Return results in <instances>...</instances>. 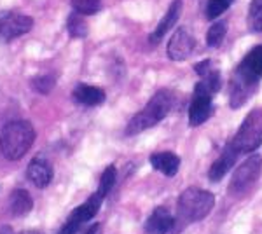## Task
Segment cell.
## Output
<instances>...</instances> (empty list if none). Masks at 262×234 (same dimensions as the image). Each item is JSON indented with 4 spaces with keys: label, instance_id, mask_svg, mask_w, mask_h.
I'll list each match as a JSON object with an SVG mask.
<instances>
[{
    "label": "cell",
    "instance_id": "21",
    "mask_svg": "<svg viewBox=\"0 0 262 234\" xmlns=\"http://www.w3.org/2000/svg\"><path fill=\"white\" fill-rule=\"evenodd\" d=\"M116 178H117V169H116V166L111 164L108 168H105V172L101 173V178H100V185H98V193L101 198H107L108 193L112 190V187L114 184H116Z\"/></svg>",
    "mask_w": 262,
    "mask_h": 234
},
{
    "label": "cell",
    "instance_id": "2",
    "mask_svg": "<svg viewBox=\"0 0 262 234\" xmlns=\"http://www.w3.org/2000/svg\"><path fill=\"white\" fill-rule=\"evenodd\" d=\"M215 206V196L206 189L200 187H187L177 201L175 231H182L185 225L196 224L212 214Z\"/></svg>",
    "mask_w": 262,
    "mask_h": 234
},
{
    "label": "cell",
    "instance_id": "18",
    "mask_svg": "<svg viewBox=\"0 0 262 234\" xmlns=\"http://www.w3.org/2000/svg\"><path fill=\"white\" fill-rule=\"evenodd\" d=\"M67 30H69L70 37L74 39H86L88 33H90V28H88V23L81 18L79 12H72L67 19Z\"/></svg>",
    "mask_w": 262,
    "mask_h": 234
},
{
    "label": "cell",
    "instance_id": "6",
    "mask_svg": "<svg viewBox=\"0 0 262 234\" xmlns=\"http://www.w3.org/2000/svg\"><path fill=\"white\" fill-rule=\"evenodd\" d=\"M262 173V156L253 154L248 159H245L232 173V178L229 182V194L238 198L243 196L247 190H250L255 182L259 180Z\"/></svg>",
    "mask_w": 262,
    "mask_h": 234
},
{
    "label": "cell",
    "instance_id": "11",
    "mask_svg": "<svg viewBox=\"0 0 262 234\" xmlns=\"http://www.w3.org/2000/svg\"><path fill=\"white\" fill-rule=\"evenodd\" d=\"M175 231V217H173L168 208L158 206L145 222L147 234H170Z\"/></svg>",
    "mask_w": 262,
    "mask_h": 234
},
{
    "label": "cell",
    "instance_id": "25",
    "mask_svg": "<svg viewBox=\"0 0 262 234\" xmlns=\"http://www.w3.org/2000/svg\"><path fill=\"white\" fill-rule=\"evenodd\" d=\"M86 234H101V224L91 225V227L88 229V232H86Z\"/></svg>",
    "mask_w": 262,
    "mask_h": 234
},
{
    "label": "cell",
    "instance_id": "10",
    "mask_svg": "<svg viewBox=\"0 0 262 234\" xmlns=\"http://www.w3.org/2000/svg\"><path fill=\"white\" fill-rule=\"evenodd\" d=\"M194 48H196V39L189 32V28L179 27V30H175V33L168 40L166 53L168 58L173 61H184L194 53Z\"/></svg>",
    "mask_w": 262,
    "mask_h": 234
},
{
    "label": "cell",
    "instance_id": "7",
    "mask_svg": "<svg viewBox=\"0 0 262 234\" xmlns=\"http://www.w3.org/2000/svg\"><path fill=\"white\" fill-rule=\"evenodd\" d=\"M213 110V93L210 89H206L205 84L201 80H198L194 86V95L189 105V126L196 127L201 126L203 122H206L212 116Z\"/></svg>",
    "mask_w": 262,
    "mask_h": 234
},
{
    "label": "cell",
    "instance_id": "17",
    "mask_svg": "<svg viewBox=\"0 0 262 234\" xmlns=\"http://www.w3.org/2000/svg\"><path fill=\"white\" fill-rule=\"evenodd\" d=\"M33 201L32 196L28 194V190L25 189H16L14 193L11 194V211L14 215H27L28 211L32 210Z\"/></svg>",
    "mask_w": 262,
    "mask_h": 234
},
{
    "label": "cell",
    "instance_id": "23",
    "mask_svg": "<svg viewBox=\"0 0 262 234\" xmlns=\"http://www.w3.org/2000/svg\"><path fill=\"white\" fill-rule=\"evenodd\" d=\"M72 7L81 16H91L100 11L101 0H72Z\"/></svg>",
    "mask_w": 262,
    "mask_h": 234
},
{
    "label": "cell",
    "instance_id": "1",
    "mask_svg": "<svg viewBox=\"0 0 262 234\" xmlns=\"http://www.w3.org/2000/svg\"><path fill=\"white\" fill-rule=\"evenodd\" d=\"M262 80V44L248 51L229 80V105L239 109L250 100Z\"/></svg>",
    "mask_w": 262,
    "mask_h": 234
},
{
    "label": "cell",
    "instance_id": "8",
    "mask_svg": "<svg viewBox=\"0 0 262 234\" xmlns=\"http://www.w3.org/2000/svg\"><path fill=\"white\" fill-rule=\"evenodd\" d=\"M33 27V19L27 14H19L16 11L0 12V40L11 42L18 37L28 33Z\"/></svg>",
    "mask_w": 262,
    "mask_h": 234
},
{
    "label": "cell",
    "instance_id": "19",
    "mask_svg": "<svg viewBox=\"0 0 262 234\" xmlns=\"http://www.w3.org/2000/svg\"><path fill=\"white\" fill-rule=\"evenodd\" d=\"M248 30L253 33H262V0H252L247 14Z\"/></svg>",
    "mask_w": 262,
    "mask_h": 234
},
{
    "label": "cell",
    "instance_id": "5",
    "mask_svg": "<svg viewBox=\"0 0 262 234\" xmlns=\"http://www.w3.org/2000/svg\"><path fill=\"white\" fill-rule=\"evenodd\" d=\"M231 145L239 156L255 152L262 145V109H253L248 112L238 133L231 140Z\"/></svg>",
    "mask_w": 262,
    "mask_h": 234
},
{
    "label": "cell",
    "instance_id": "4",
    "mask_svg": "<svg viewBox=\"0 0 262 234\" xmlns=\"http://www.w3.org/2000/svg\"><path fill=\"white\" fill-rule=\"evenodd\" d=\"M35 130L28 121H11L0 130V152L6 159L18 161L32 148Z\"/></svg>",
    "mask_w": 262,
    "mask_h": 234
},
{
    "label": "cell",
    "instance_id": "9",
    "mask_svg": "<svg viewBox=\"0 0 262 234\" xmlns=\"http://www.w3.org/2000/svg\"><path fill=\"white\" fill-rule=\"evenodd\" d=\"M101 201H103V198L96 193L93 194L90 199H88L84 205H81L79 208H75L74 211H72L70 219L67 220V224L61 227V232L60 234H75L81 229V225L84 222H88V220H91L93 217L98 214L100 206H101Z\"/></svg>",
    "mask_w": 262,
    "mask_h": 234
},
{
    "label": "cell",
    "instance_id": "3",
    "mask_svg": "<svg viewBox=\"0 0 262 234\" xmlns=\"http://www.w3.org/2000/svg\"><path fill=\"white\" fill-rule=\"evenodd\" d=\"M173 107V95L170 89H159L158 93H154V96L147 101V105L143 107L140 112L135 114L131 117V121L126 126V135L133 137L142 131L154 127L156 124L163 121L164 117L170 114Z\"/></svg>",
    "mask_w": 262,
    "mask_h": 234
},
{
    "label": "cell",
    "instance_id": "16",
    "mask_svg": "<svg viewBox=\"0 0 262 234\" xmlns=\"http://www.w3.org/2000/svg\"><path fill=\"white\" fill-rule=\"evenodd\" d=\"M149 161H150L152 168L161 172L163 175H166V177H175L180 168V157L170 151L156 152V154H152L149 157Z\"/></svg>",
    "mask_w": 262,
    "mask_h": 234
},
{
    "label": "cell",
    "instance_id": "15",
    "mask_svg": "<svg viewBox=\"0 0 262 234\" xmlns=\"http://www.w3.org/2000/svg\"><path fill=\"white\" fill-rule=\"evenodd\" d=\"M74 100L77 101L79 105H84V107H98L105 101V91L98 86H90V84H79L75 86L74 93H72Z\"/></svg>",
    "mask_w": 262,
    "mask_h": 234
},
{
    "label": "cell",
    "instance_id": "20",
    "mask_svg": "<svg viewBox=\"0 0 262 234\" xmlns=\"http://www.w3.org/2000/svg\"><path fill=\"white\" fill-rule=\"evenodd\" d=\"M227 33V25L226 21H217L210 27L208 33H206V46L208 48H219L222 44L224 39H226Z\"/></svg>",
    "mask_w": 262,
    "mask_h": 234
},
{
    "label": "cell",
    "instance_id": "13",
    "mask_svg": "<svg viewBox=\"0 0 262 234\" xmlns=\"http://www.w3.org/2000/svg\"><path fill=\"white\" fill-rule=\"evenodd\" d=\"M239 157V154L236 152V148L231 145V142L224 147L222 154L213 161V164L208 169V178L210 182H221L226 173H229V169L234 166L236 159Z\"/></svg>",
    "mask_w": 262,
    "mask_h": 234
},
{
    "label": "cell",
    "instance_id": "22",
    "mask_svg": "<svg viewBox=\"0 0 262 234\" xmlns=\"http://www.w3.org/2000/svg\"><path fill=\"white\" fill-rule=\"evenodd\" d=\"M232 6V0H206L205 16L206 19H217Z\"/></svg>",
    "mask_w": 262,
    "mask_h": 234
},
{
    "label": "cell",
    "instance_id": "12",
    "mask_svg": "<svg viewBox=\"0 0 262 234\" xmlns=\"http://www.w3.org/2000/svg\"><path fill=\"white\" fill-rule=\"evenodd\" d=\"M180 14H182V0H173L170 4V7H168L166 14L163 16L161 21L158 23V27H156V30L149 35V42L152 46L159 44V42L163 40V37L177 25Z\"/></svg>",
    "mask_w": 262,
    "mask_h": 234
},
{
    "label": "cell",
    "instance_id": "26",
    "mask_svg": "<svg viewBox=\"0 0 262 234\" xmlns=\"http://www.w3.org/2000/svg\"><path fill=\"white\" fill-rule=\"evenodd\" d=\"M21 234H39V232H33V231H28V232H21Z\"/></svg>",
    "mask_w": 262,
    "mask_h": 234
},
{
    "label": "cell",
    "instance_id": "24",
    "mask_svg": "<svg viewBox=\"0 0 262 234\" xmlns=\"http://www.w3.org/2000/svg\"><path fill=\"white\" fill-rule=\"evenodd\" d=\"M54 84H56V77H54L53 74H46V75H39V77H35L32 80V88L33 91L37 93H42V95H48L51 89L54 88Z\"/></svg>",
    "mask_w": 262,
    "mask_h": 234
},
{
    "label": "cell",
    "instance_id": "14",
    "mask_svg": "<svg viewBox=\"0 0 262 234\" xmlns=\"http://www.w3.org/2000/svg\"><path fill=\"white\" fill-rule=\"evenodd\" d=\"M27 175H28V180L32 182L33 185H37L39 189H44L51 184L53 180V168L44 157H33L30 161L27 168Z\"/></svg>",
    "mask_w": 262,
    "mask_h": 234
}]
</instances>
